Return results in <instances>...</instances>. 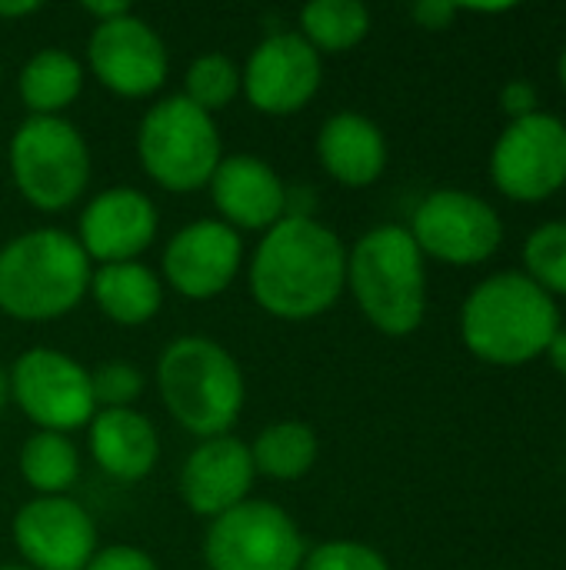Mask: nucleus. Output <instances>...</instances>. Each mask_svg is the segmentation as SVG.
I'll return each mask as SVG.
<instances>
[{
	"label": "nucleus",
	"mask_w": 566,
	"mask_h": 570,
	"mask_svg": "<svg viewBox=\"0 0 566 570\" xmlns=\"http://www.w3.org/2000/svg\"><path fill=\"white\" fill-rule=\"evenodd\" d=\"M347 284L364 317L387 337H407L427 314V267L400 224L367 230L347 250Z\"/></svg>",
	"instance_id": "39448f33"
},
{
	"label": "nucleus",
	"mask_w": 566,
	"mask_h": 570,
	"mask_svg": "<svg viewBox=\"0 0 566 570\" xmlns=\"http://www.w3.org/2000/svg\"><path fill=\"white\" fill-rule=\"evenodd\" d=\"M500 104L514 120H524V117L537 114V87L530 80H510L500 90Z\"/></svg>",
	"instance_id": "7c9ffc66"
},
{
	"label": "nucleus",
	"mask_w": 566,
	"mask_h": 570,
	"mask_svg": "<svg viewBox=\"0 0 566 570\" xmlns=\"http://www.w3.org/2000/svg\"><path fill=\"white\" fill-rule=\"evenodd\" d=\"M317 454H320L317 431L304 421H277L264 428L257 441L250 444L254 471L280 484L300 481L304 474H310V468L317 464Z\"/></svg>",
	"instance_id": "5701e85b"
},
{
	"label": "nucleus",
	"mask_w": 566,
	"mask_h": 570,
	"mask_svg": "<svg viewBox=\"0 0 566 570\" xmlns=\"http://www.w3.org/2000/svg\"><path fill=\"white\" fill-rule=\"evenodd\" d=\"M7 401H10V377H7V371L0 367V411H3Z\"/></svg>",
	"instance_id": "c9c22d12"
},
{
	"label": "nucleus",
	"mask_w": 566,
	"mask_h": 570,
	"mask_svg": "<svg viewBox=\"0 0 566 570\" xmlns=\"http://www.w3.org/2000/svg\"><path fill=\"white\" fill-rule=\"evenodd\" d=\"M157 391L167 414L200 441L224 438L244 411V371L210 337H177L157 357Z\"/></svg>",
	"instance_id": "20e7f679"
},
{
	"label": "nucleus",
	"mask_w": 566,
	"mask_h": 570,
	"mask_svg": "<svg viewBox=\"0 0 566 570\" xmlns=\"http://www.w3.org/2000/svg\"><path fill=\"white\" fill-rule=\"evenodd\" d=\"M244 240L224 220H193L180 227L163 250V277L187 301L220 297L240 274Z\"/></svg>",
	"instance_id": "2eb2a0df"
},
{
	"label": "nucleus",
	"mask_w": 566,
	"mask_h": 570,
	"mask_svg": "<svg viewBox=\"0 0 566 570\" xmlns=\"http://www.w3.org/2000/svg\"><path fill=\"white\" fill-rule=\"evenodd\" d=\"M560 83H564V90H566V50L560 53Z\"/></svg>",
	"instance_id": "e433bc0d"
},
{
	"label": "nucleus",
	"mask_w": 566,
	"mask_h": 570,
	"mask_svg": "<svg viewBox=\"0 0 566 570\" xmlns=\"http://www.w3.org/2000/svg\"><path fill=\"white\" fill-rule=\"evenodd\" d=\"M20 478L37 498H67L80 478V454L67 434L37 431L20 448Z\"/></svg>",
	"instance_id": "b1692460"
},
{
	"label": "nucleus",
	"mask_w": 566,
	"mask_h": 570,
	"mask_svg": "<svg viewBox=\"0 0 566 570\" xmlns=\"http://www.w3.org/2000/svg\"><path fill=\"white\" fill-rule=\"evenodd\" d=\"M547 354H550L554 367H557V371L566 377V327H560V331L554 334V341H550Z\"/></svg>",
	"instance_id": "f704fd0d"
},
{
	"label": "nucleus",
	"mask_w": 566,
	"mask_h": 570,
	"mask_svg": "<svg viewBox=\"0 0 566 570\" xmlns=\"http://www.w3.org/2000/svg\"><path fill=\"white\" fill-rule=\"evenodd\" d=\"M90 73L117 97H150L170 73V53L163 37L137 13L110 23H93L87 43Z\"/></svg>",
	"instance_id": "ddd939ff"
},
{
	"label": "nucleus",
	"mask_w": 566,
	"mask_h": 570,
	"mask_svg": "<svg viewBox=\"0 0 566 570\" xmlns=\"http://www.w3.org/2000/svg\"><path fill=\"white\" fill-rule=\"evenodd\" d=\"M557 331L560 314L554 297L517 271L477 284L460 311V337L467 351L500 367H517L547 354Z\"/></svg>",
	"instance_id": "7ed1b4c3"
},
{
	"label": "nucleus",
	"mask_w": 566,
	"mask_h": 570,
	"mask_svg": "<svg viewBox=\"0 0 566 570\" xmlns=\"http://www.w3.org/2000/svg\"><path fill=\"white\" fill-rule=\"evenodd\" d=\"M87 294L93 297L100 314L107 321H113L117 327L150 324L160 314V307H163V284L140 261L100 264L90 274V291Z\"/></svg>",
	"instance_id": "412c9836"
},
{
	"label": "nucleus",
	"mask_w": 566,
	"mask_h": 570,
	"mask_svg": "<svg viewBox=\"0 0 566 570\" xmlns=\"http://www.w3.org/2000/svg\"><path fill=\"white\" fill-rule=\"evenodd\" d=\"M307 558L297 521L270 501H244L210 521L207 570H300Z\"/></svg>",
	"instance_id": "6e6552de"
},
{
	"label": "nucleus",
	"mask_w": 566,
	"mask_h": 570,
	"mask_svg": "<svg viewBox=\"0 0 566 570\" xmlns=\"http://www.w3.org/2000/svg\"><path fill=\"white\" fill-rule=\"evenodd\" d=\"M370 33V10L360 0H314L300 10V37L317 53H344Z\"/></svg>",
	"instance_id": "393cba45"
},
{
	"label": "nucleus",
	"mask_w": 566,
	"mask_h": 570,
	"mask_svg": "<svg viewBox=\"0 0 566 570\" xmlns=\"http://www.w3.org/2000/svg\"><path fill=\"white\" fill-rule=\"evenodd\" d=\"M324 83L320 53L297 33L280 30L254 47L240 73V90L250 107L270 117H290L304 110Z\"/></svg>",
	"instance_id": "f8f14e48"
},
{
	"label": "nucleus",
	"mask_w": 566,
	"mask_h": 570,
	"mask_svg": "<svg viewBox=\"0 0 566 570\" xmlns=\"http://www.w3.org/2000/svg\"><path fill=\"white\" fill-rule=\"evenodd\" d=\"M40 10V3L37 0H17V3H0V20H17V17H30V13H37Z\"/></svg>",
	"instance_id": "72a5a7b5"
},
{
	"label": "nucleus",
	"mask_w": 566,
	"mask_h": 570,
	"mask_svg": "<svg viewBox=\"0 0 566 570\" xmlns=\"http://www.w3.org/2000/svg\"><path fill=\"white\" fill-rule=\"evenodd\" d=\"M90 391H93L97 411L130 407L137 394L143 391V374L127 361H107L90 371Z\"/></svg>",
	"instance_id": "cd10ccee"
},
{
	"label": "nucleus",
	"mask_w": 566,
	"mask_h": 570,
	"mask_svg": "<svg viewBox=\"0 0 566 570\" xmlns=\"http://www.w3.org/2000/svg\"><path fill=\"white\" fill-rule=\"evenodd\" d=\"M83 570H157V561L133 544H110L103 551H97L90 558V564Z\"/></svg>",
	"instance_id": "c756f323"
},
{
	"label": "nucleus",
	"mask_w": 566,
	"mask_h": 570,
	"mask_svg": "<svg viewBox=\"0 0 566 570\" xmlns=\"http://www.w3.org/2000/svg\"><path fill=\"white\" fill-rule=\"evenodd\" d=\"M80 10H83L87 17H93L97 23H110V20H117V17L133 13L130 3H123V0H83Z\"/></svg>",
	"instance_id": "473e14b6"
},
{
	"label": "nucleus",
	"mask_w": 566,
	"mask_h": 570,
	"mask_svg": "<svg viewBox=\"0 0 566 570\" xmlns=\"http://www.w3.org/2000/svg\"><path fill=\"white\" fill-rule=\"evenodd\" d=\"M490 177L510 200L537 204L566 184V124L554 114L514 120L490 154Z\"/></svg>",
	"instance_id": "9d476101"
},
{
	"label": "nucleus",
	"mask_w": 566,
	"mask_h": 570,
	"mask_svg": "<svg viewBox=\"0 0 566 570\" xmlns=\"http://www.w3.org/2000/svg\"><path fill=\"white\" fill-rule=\"evenodd\" d=\"M83 90V63L63 47L37 50L17 77V94L27 117H63Z\"/></svg>",
	"instance_id": "4be33fe9"
},
{
	"label": "nucleus",
	"mask_w": 566,
	"mask_h": 570,
	"mask_svg": "<svg viewBox=\"0 0 566 570\" xmlns=\"http://www.w3.org/2000/svg\"><path fill=\"white\" fill-rule=\"evenodd\" d=\"M13 544L30 570H83L97 554V524L73 498H33L13 514Z\"/></svg>",
	"instance_id": "4468645a"
},
{
	"label": "nucleus",
	"mask_w": 566,
	"mask_h": 570,
	"mask_svg": "<svg viewBox=\"0 0 566 570\" xmlns=\"http://www.w3.org/2000/svg\"><path fill=\"white\" fill-rule=\"evenodd\" d=\"M460 13L457 3L450 0H420L414 7V20L424 27V30H447L454 23V17Z\"/></svg>",
	"instance_id": "2f4dec72"
},
{
	"label": "nucleus",
	"mask_w": 566,
	"mask_h": 570,
	"mask_svg": "<svg viewBox=\"0 0 566 570\" xmlns=\"http://www.w3.org/2000/svg\"><path fill=\"white\" fill-rule=\"evenodd\" d=\"M137 157L153 184L170 194H193L210 184L224 160L220 130L210 114L183 94L157 100L137 130Z\"/></svg>",
	"instance_id": "423d86ee"
},
{
	"label": "nucleus",
	"mask_w": 566,
	"mask_h": 570,
	"mask_svg": "<svg viewBox=\"0 0 566 570\" xmlns=\"http://www.w3.org/2000/svg\"><path fill=\"white\" fill-rule=\"evenodd\" d=\"M317 160L337 184L370 187L387 170L384 130L364 114H334L317 134Z\"/></svg>",
	"instance_id": "aec40b11"
},
{
	"label": "nucleus",
	"mask_w": 566,
	"mask_h": 570,
	"mask_svg": "<svg viewBox=\"0 0 566 570\" xmlns=\"http://www.w3.org/2000/svg\"><path fill=\"white\" fill-rule=\"evenodd\" d=\"M407 230L424 257L454 267L484 264L497 254L504 240V224L497 210L467 190H434L420 200Z\"/></svg>",
	"instance_id": "9b49d317"
},
{
	"label": "nucleus",
	"mask_w": 566,
	"mask_h": 570,
	"mask_svg": "<svg viewBox=\"0 0 566 570\" xmlns=\"http://www.w3.org/2000/svg\"><path fill=\"white\" fill-rule=\"evenodd\" d=\"M210 200L227 227L270 230L287 217L290 194L280 174L257 154H230L217 164L210 177Z\"/></svg>",
	"instance_id": "f3484780"
},
{
	"label": "nucleus",
	"mask_w": 566,
	"mask_h": 570,
	"mask_svg": "<svg viewBox=\"0 0 566 570\" xmlns=\"http://www.w3.org/2000/svg\"><path fill=\"white\" fill-rule=\"evenodd\" d=\"M524 264H527V277L554 294L566 297V220H554L537 227L527 244H524Z\"/></svg>",
	"instance_id": "bb28decb"
},
{
	"label": "nucleus",
	"mask_w": 566,
	"mask_h": 570,
	"mask_svg": "<svg viewBox=\"0 0 566 570\" xmlns=\"http://www.w3.org/2000/svg\"><path fill=\"white\" fill-rule=\"evenodd\" d=\"M90 274V257L73 234L23 230L0 247V311L23 324L57 321L83 301Z\"/></svg>",
	"instance_id": "f03ea898"
},
{
	"label": "nucleus",
	"mask_w": 566,
	"mask_h": 570,
	"mask_svg": "<svg viewBox=\"0 0 566 570\" xmlns=\"http://www.w3.org/2000/svg\"><path fill=\"white\" fill-rule=\"evenodd\" d=\"M157 207L143 190L110 187L83 207L77 244L97 264H127L157 240Z\"/></svg>",
	"instance_id": "dca6fc26"
},
{
	"label": "nucleus",
	"mask_w": 566,
	"mask_h": 570,
	"mask_svg": "<svg viewBox=\"0 0 566 570\" xmlns=\"http://www.w3.org/2000/svg\"><path fill=\"white\" fill-rule=\"evenodd\" d=\"M0 570H30V568H27V564H3Z\"/></svg>",
	"instance_id": "4c0bfd02"
},
{
	"label": "nucleus",
	"mask_w": 566,
	"mask_h": 570,
	"mask_svg": "<svg viewBox=\"0 0 566 570\" xmlns=\"http://www.w3.org/2000/svg\"><path fill=\"white\" fill-rule=\"evenodd\" d=\"M304 570H390L387 558L360 541H327L307 551Z\"/></svg>",
	"instance_id": "c85d7f7f"
},
{
	"label": "nucleus",
	"mask_w": 566,
	"mask_h": 570,
	"mask_svg": "<svg viewBox=\"0 0 566 570\" xmlns=\"http://www.w3.org/2000/svg\"><path fill=\"white\" fill-rule=\"evenodd\" d=\"M347 287V247L314 217L287 214L274 224L250 261V294L277 321H314Z\"/></svg>",
	"instance_id": "f257e3e1"
},
{
	"label": "nucleus",
	"mask_w": 566,
	"mask_h": 570,
	"mask_svg": "<svg viewBox=\"0 0 566 570\" xmlns=\"http://www.w3.org/2000/svg\"><path fill=\"white\" fill-rule=\"evenodd\" d=\"M250 444L234 434L200 441L180 468V498L197 518H220L230 508L250 501L254 488Z\"/></svg>",
	"instance_id": "a211bd4d"
},
{
	"label": "nucleus",
	"mask_w": 566,
	"mask_h": 570,
	"mask_svg": "<svg viewBox=\"0 0 566 570\" xmlns=\"http://www.w3.org/2000/svg\"><path fill=\"white\" fill-rule=\"evenodd\" d=\"M237 94H240V67L227 53L217 50L200 53L183 73V97L210 117L230 107Z\"/></svg>",
	"instance_id": "a878e982"
},
{
	"label": "nucleus",
	"mask_w": 566,
	"mask_h": 570,
	"mask_svg": "<svg viewBox=\"0 0 566 570\" xmlns=\"http://www.w3.org/2000/svg\"><path fill=\"white\" fill-rule=\"evenodd\" d=\"M90 428V454L103 474L133 484L143 481L160 458V434L153 421L133 407L97 411Z\"/></svg>",
	"instance_id": "6ab92c4d"
},
{
	"label": "nucleus",
	"mask_w": 566,
	"mask_h": 570,
	"mask_svg": "<svg viewBox=\"0 0 566 570\" xmlns=\"http://www.w3.org/2000/svg\"><path fill=\"white\" fill-rule=\"evenodd\" d=\"M7 377H10V401L40 431L70 434L90 424L97 414L90 371L63 351L30 347L13 361Z\"/></svg>",
	"instance_id": "1a4fd4ad"
},
{
	"label": "nucleus",
	"mask_w": 566,
	"mask_h": 570,
	"mask_svg": "<svg viewBox=\"0 0 566 570\" xmlns=\"http://www.w3.org/2000/svg\"><path fill=\"white\" fill-rule=\"evenodd\" d=\"M10 177L20 197L57 214L73 207L90 184V150L67 117H27L10 137Z\"/></svg>",
	"instance_id": "0eeeda50"
}]
</instances>
